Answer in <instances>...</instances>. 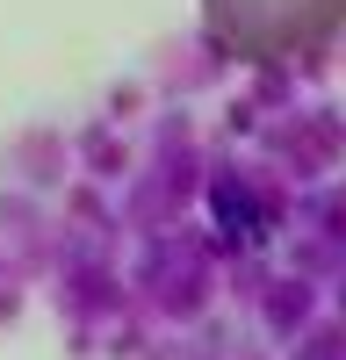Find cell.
Returning a JSON list of instances; mask_svg holds the SVG:
<instances>
[{"instance_id":"6da1fadb","label":"cell","mask_w":346,"mask_h":360,"mask_svg":"<svg viewBox=\"0 0 346 360\" xmlns=\"http://www.w3.org/2000/svg\"><path fill=\"white\" fill-rule=\"evenodd\" d=\"M346 29V0H202V37L238 65H288Z\"/></svg>"}]
</instances>
